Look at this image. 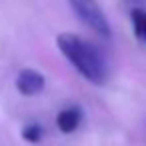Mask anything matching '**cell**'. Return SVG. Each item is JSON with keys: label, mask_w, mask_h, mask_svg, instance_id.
<instances>
[{"label": "cell", "mask_w": 146, "mask_h": 146, "mask_svg": "<svg viewBox=\"0 0 146 146\" xmlns=\"http://www.w3.org/2000/svg\"><path fill=\"white\" fill-rule=\"evenodd\" d=\"M132 2H142V0H132Z\"/></svg>", "instance_id": "cell-7"}, {"label": "cell", "mask_w": 146, "mask_h": 146, "mask_svg": "<svg viewBox=\"0 0 146 146\" xmlns=\"http://www.w3.org/2000/svg\"><path fill=\"white\" fill-rule=\"evenodd\" d=\"M130 20H132V28H134V36L136 40L146 46V10L144 8H132L130 12Z\"/></svg>", "instance_id": "cell-5"}, {"label": "cell", "mask_w": 146, "mask_h": 146, "mask_svg": "<svg viewBox=\"0 0 146 146\" xmlns=\"http://www.w3.org/2000/svg\"><path fill=\"white\" fill-rule=\"evenodd\" d=\"M74 14L92 30L96 32L100 38H110L112 30H110V24L102 12V8L98 6L96 0H68Z\"/></svg>", "instance_id": "cell-2"}, {"label": "cell", "mask_w": 146, "mask_h": 146, "mask_svg": "<svg viewBox=\"0 0 146 146\" xmlns=\"http://www.w3.org/2000/svg\"><path fill=\"white\" fill-rule=\"evenodd\" d=\"M42 134H44V130H42L40 124H28V126L22 130V138H24L26 142H40Z\"/></svg>", "instance_id": "cell-6"}, {"label": "cell", "mask_w": 146, "mask_h": 146, "mask_svg": "<svg viewBox=\"0 0 146 146\" xmlns=\"http://www.w3.org/2000/svg\"><path fill=\"white\" fill-rule=\"evenodd\" d=\"M80 122H82V110H80L78 106L64 108V110L58 114V118H56V124H58L60 132H64V134L74 132V130L80 126Z\"/></svg>", "instance_id": "cell-4"}, {"label": "cell", "mask_w": 146, "mask_h": 146, "mask_svg": "<svg viewBox=\"0 0 146 146\" xmlns=\"http://www.w3.org/2000/svg\"><path fill=\"white\" fill-rule=\"evenodd\" d=\"M56 46L66 56V60L88 82H92L96 86H102L108 80L106 60L96 50V46H92L84 38H80L76 34H70V32H64V34H58L56 36Z\"/></svg>", "instance_id": "cell-1"}, {"label": "cell", "mask_w": 146, "mask_h": 146, "mask_svg": "<svg viewBox=\"0 0 146 146\" xmlns=\"http://www.w3.org/2000/svg\"><path fill=\"white\" fill-rule=\"evenodd\" d=\"M16 88L24 96H34L44 90V76L34 68H24L16 76Z\"/></svg>", "instance_id": "cell-3"}]
</instances>
